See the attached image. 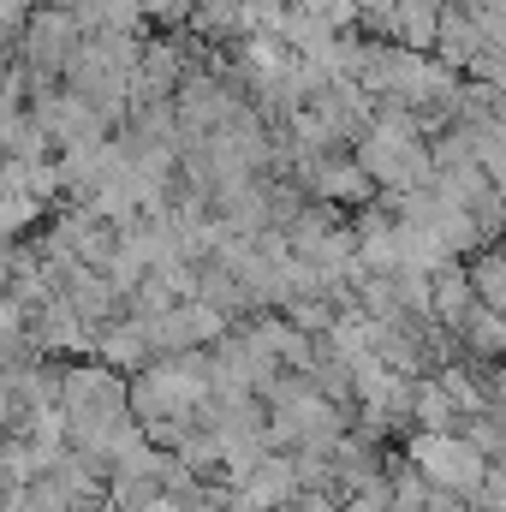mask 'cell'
I'll return each instance as SVG.
<instances>
[{"label": "cell", "mask_w": 506, "mask_h": 512, "mask_svg": "<svg viewBox=\"0 0 506 512\" xmlns=\"http://www.w3.org/2000/svg\"><path fill=\"white\" fill-rule=\"evenodd\" d=\"M477 292H483V310H501V262H495V251H483V262H477Z\"/></svg>", "instance_id": "1"}]
</instances>
